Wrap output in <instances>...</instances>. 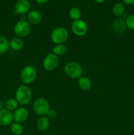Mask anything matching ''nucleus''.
I'll return each instance as SVG.
<instances>
[{
  "instance_id": "nucleus-1",
  "label": "nucleus",
  "mask_w": 134,
  "mask_h": 135,
  "mask_svg": "<svg viewBox=\"0 0 134 135\" xmlns=\"http://www.w3.org/2000/svg\"><path fill=\"white\" fill-rule=\"evenodd\" d=\"M32 98V90L28 86L21 85L15 92V99L21 105H28Z\"/></svg>"
},
{
  "instance_id": "nucleus-2",
  "label": "nucleus",
  "mask_w": 134,
  "mask_h": 135,
  "mask_svg": "<svg viewBox=\"0 0 134 135\" xmlns=\"http://www.w3.org/2000/svg\"><path fill=\"white\" fill-rule=\"evenodd\" d=\"M83 69L80 63L76 61H70L64 66V73L70 79L81 77Z\"/></svg>"
},
{
  "instance_id": "nucleus-3",
  "label": "nucleus",
  "mask_w": 134,
  "mask_h": 135,
  "mask_svg": "<svg viewBox=\"0 0 134 135\" xmlns=\"http://www.w3.org/2000/svg\"><path fill=\"white\" fill-rule=\"evenodd\" d=\"M68 32L63 27H57L54 29L51 34V40L56 44H64L68 38Z\"/></svg>"
},
{
  "instance_id": "nucleus-4",
  "label": "nucleus",
  "mask_w": 134,
  "mask_h": 135,
  "mask_svg": "<svg viewBox=\"0 0 134 135\" xmlns=\"http://www.w3.org/2000/svg\"><path fill=\"white\" fill-rule=\"evenodd\" d=\"M33 109L36 114L41 116H45L50 109L49 104L44 98H38L34 101Z\"/></svg>"
},
{
  "instance_id": "nucleus-5",
  "label": "nucleus",
  "mask_w": 134,
  "mask_h": 135,
  "mask_svg": "<svg viewBox=\"0 0 134 135\" xmlns=\"http://www.w3.org/2000/svg\"><path fill=\"white\" fill-rule=\"evenodd\" d=\"M36 77L37 71L33 66H26L21 71V80L22 83L26 84H30L32 83L35 80Z\"/></svg>"
},
{
  "instance_id": "nucleus-6",
  "label": "nucleus",
  "mask_w": 134,
  "mask_h": 135,
  "mask_svg": "<svg viewBox=\"0 0 134 135\" xmlns=\"http://www.w3.org/2000/svg\"><path fill=\"white\" fill-rule=\"evenodd\" d=\"M31 31V26L30 23L25 20H20L17 22L14 28V32L19 38H24L29 35Z\"/></svg>"
},
{
  "instance_id": "nucleus-7",
  "label": "nucleus",
  "mask_w": 134,
  "mask_h": 135,
  "mask_svg": "<svg viewBox=\"0 0 134 135\" xmlns=\"http://www.w3.org/2000/svg\"><path fill=\"white\" fill-rule=\"evenodd\" d=\"M59 59L53 53L47 54L43 61V68L49 71L56 69L59 65Z\"/></svg>"
},
{
  "instance_id": "nucleus-8",
  "label": "nucleus",
  "mask_w": 134,
  "mask_h": 135,
  "mask_svg": "<svg viewBox=\"0 0 134 135\" xmlns=\"http://www.w3.org/2000/svg\"><path fill=\"white\" fill-rule=\"evenodd\" d=\"M72 32L78 36H83L85 35L88 31V26L86 22L81 19L74 21L71 26Z\"/></svg>"
},
{
  "instance_id": "nucleus-9",
  "label": "nucleus",
  "mask_w": 134,
  "mask_h": 135,
  "mask_svg": "<svg viewBox=\"0 0 134 135\" xmlns=\"http://www.w3.org/2000/svg\"><path fill=\"white\" fill-rule=\"evenodd\" d=\"M13 120L17 123H22L28 118V112L26 108H19L14 110L13 114Z\"/></svg>"
},
{
  "instance_id": "nucleus-10",
  "label": "nucleus",
  "mask_w": 134,
  "mask_h": 135,
  "mask_svg": "<svg viewBox=\"0 0 134 135\" xmlns=\"http://www.w3.org/2000/svg\"><path fill=\"white\" fill-rule=\"evenodd\" d=\"M13 121V115L10 111L7 109L0 110V125L8 126L11 125Z\"/></svg>"
},
{
  "instance_id": "nucleus-11",
  "label": "nucleus",
  "mask_w": 134,
  "mask_h": 135,
  "mask_svg": "<svg viewBox=\"0 0 134 135\" xmlns=\"http://www.w3.org/2000/svg\"><path fill=\"white\" fill-rule=\"evenodd\" d=\"M30 9V3L28 0H18L14 5V10L17 14L23 15Z\"/></svg>"
},
{
  "instance_id": "nucleus-12",
  "label": "nucleus",
  "mask_w": 134,
  "mask_h": 135,
  "mask_svg": "<svg viewBox=\"0 0 134 135\" xmlns=\"http://www.w3.org/2000/svg\"><path fill=\"white\" fill-rule=\"evenodd\" d=\"M112 29L114 32H116V34H123L127 29L126 21L120 19V18L115 20L112 23Z\"/></svg>"
},
{
  "instance_id": "nucleus-13",
  "label": "nucleus",
  "mask_w": 134,
  "mask_h": 135,
  "mask_svg": "<svg viewBox=\"0 0 134 135\" xmlns=\"http://www.w3.org/2000/svg\"><path fill=\"white\" fill-rule=\"evenodd\" d=\"M28 19L33 25H38L42 20V16L38 11L32 10L28 14Z\"/></svg>"
},
{
  "instance_id": "nucleus-14",
  "label": "nucleus",
  "mask_w": 134,
  "mask_h": 135,
  "mask_svg": "<svg viewBox=\"0 0 134 135\" xmlns=\"http://www.w3.org/2000/svg\"><path fill=\"white\" fill-rule=\"evenodd\" d=\"M50 121L46 116H42L37 121V127L41 131H45L49 127Z\"/></svg>"
},
{
  "instance_id": "nucleus-15",
  "label": "nucleus",
  "mask_w": 134,
  "mask_h": 135,
  "mask_svg": "<svg viewBox=\"0 0 134 135\" xmlns=\"http://www.w3.org/2000/svg\"><path fill=\"white\" fill-rule=\"evenodd\" d=\"M9 46L13 50L18 51L23 47L24 42L22 38L19 37H15L9 42Z\"/></svg>"
},
{
  "instance_id": "nucleus-16",
  "label": "nucleus",
  "mask_w": 134,
  "mask_h": 135,
  "mask_svg": "<svg viewBox=\"0 0 134 135\" xmlns=\"http://www.w3.org/2000/svg\"><path fill=\"white\" fill-rule=\"evenodd\" d=\"M78 86L82 90L87 91L89 90L91 88V82L86 76H81L79 78Z\"/></svg>"
},
{
  "instance_id": "nucleus-17",
  "label": "nucleus",
  "mask_w": 134,
  "mask_h": 135,
  "mask_svg": "<svg viewBox=\"0 0 134 135\" xmlns=\"http://www.w3.org/2000/svg\"><path fill=\"white\" fill-rule=\"evenodd\" d=\"M9 42L6 38L0 36V55L6 53L9 50Z\"/></svg>"
},
{
  "instance_id": "nucleus-18",
  "label": "nucleus",
  "mask_w": 134,
  "mask_h": 135,
  "mask_svg": "<svg viewBox=\"0 0 134 135\" xmlns=\"http://www.w3.org/2000/svg\"><path fill=\"white\" fill-rule=\"evenodd\" d=\"M125 7L121 3H116L112 7V13L116 17H121L124 13Z\"/></svg>"
},
{
  "instance_id": "nucleus-19",
  "label": "nucleus",
  "mask_w": 134,
  "mask_h": 135,
  "mask_svg": "<svg viewBox=\"0 0 134 135\" xmlns=\"http://www.w3.org/2000/svg\"><path fill=\"white\" fill-rule=\"evenodd\" d=\"M67 52V47L64 44H56L53 49V53L57 56H61Z\"/></svg>"
},
{
  "instance_id": "nucleus-20",
  "label": "nucleus",
  "mask_w": 134,
  "mask_h": 135,
  "mask_svg": "<svg viewBox=\"0 0 134 135\" xmlns=\"http://www.w3.org/2000/svg\"><path fill=\"white\" fill-rule=\"evenodd\" d=\"M11 131L14 135H20L24 131V127L22 124L14 122L11 125Z\"/></svg>"
},
{
  "instance_id": "nucleus-21",
  "label": "nucleus",
  "mask_w": 134,
  "mask_h": 135,
  "mask_svg": "<svg viewBox=\"0 0 134 135\" xmlns=\"http://www.w3.org/2000/svg\"><path fill=\"white\" fill-rule=\"evenodd\" d=\"M5 107L10 112L11 111H14L18 108V103L17 101V100L14 98H9L5 102Z\"/></svg>"
},
{
  "instance_id": "nucleus-22",
  "label": "nucleus",
  "mask_w": 134,
  "mask_h": 135,
  "mask_svg": "<svg viewBox=\"0 0 134 135\" xmlns=\"http://www.w3.org/2000/svg\"><path fill=\"white\" fill-rule=\"evenodd\" d=\"M81 16V12L80 9L78 7H72L69 11V17L71 19L74 21L80 19Z\"/></svg>"
},
{
  "instance_id": "nucleus-23",
  "label": "nucleus",
  "mask_w": 134,
  "mask_h": 135,
  "mask_svg": "<svg viewBox=\"0 0 134 135\" xmlns=\"http://www.w3.org/2000/svg\"><path fill=\"white\" fill-rule=\"evenodd\" d=\"M126 24L127 28L134 30V14L130 15L127 17L126 20Z\"/></svg>"
},
{
  "instance_id": "nucleus-24",
  "label": "nucleus",
  "mask_w": 134,
  "mask_h": 135,
  "mask_svg": "<svg viewBox=\"0 0 134 135\" xmlns=\"http://www.w3.org/2000/svg\"><path fill=\"white\" fill-rule=\"evenodd\" d=\"M46 115L49 119H55L57 117V112L55 109H49Z\"/></svg>"
},
{
  "instance_id": "nucleus-25",
  "label": "nucleus",
  "mask_w": 134,
  "mask_h": 135,
  "mask_svg": "<svg viewBox=\"0 0 134 135\" xmlns=\"http://www.w3.org/2000/svg\"><path fill=\"white\" fill-rule=\"evenodd\" d=\"M127 5H133L134 0H122Z\"/></svg>"
},
{
  "instance_id": "nucleus-26",
  "label": "nucleus",
  "mask_w": 134,
  "mask_h": 135,
  "mask_svg": "<svg viewBox=\"0 0 134 135\" xmlns=\"http://www.w3.org/2000/svg\"><path fill=\"white\" fill-rule=\"evenodd\" d=\"M38 4H40V5H43V4L46 3L49 0H35Z\"/></svg>"
},
{
  "instance_id": "nucleus-27",
  "label": "nucleus",
  "mask_w": 134,
  "mask_h": 135,
  "mask_svg": "<svg viewBox=\"0 0 134 135\" xmlns=\"http://www.w3.org/2000/svg\"><path fill=\"white\" fill-rule=\"evenodd\" d=\"M3 106H4L3 102L2 100H0V110L3 109Z\"/></svg>"
},
{
  "instance_id": "nucleus-28",
  "label": "nucleus",
  "mask_w": 134,
  "mask_h": 135,
  "mask_svg": "<svg viewBox=\"0 0 134 135\" xmlns=\"http://www.w3.org/2000/svg\"><path fill=\"white\" fill-rule=\"evenodd\" d=\"M94 1L97 3H102L105 0H94Z\"/></svg>"
}]
</instances>
